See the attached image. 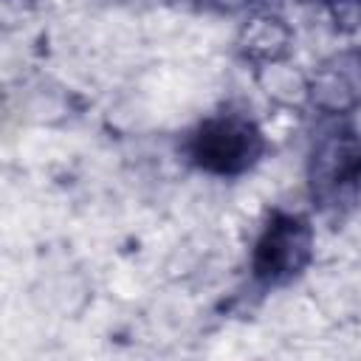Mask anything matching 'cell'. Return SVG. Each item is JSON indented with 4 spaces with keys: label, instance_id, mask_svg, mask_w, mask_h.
Segmentation results:
<instances>
[{
    "label": "cell",
    "instance_id": "cell-2",
    "mask_svg": "<svg viewBox=\"0 0 361 361\" xmlns=\"http://www.w3.org/2000/svg\"><path fill=\"white\" fill-rule=\"evenodd\" d=\"M290 226H293V223L288 220L285 228L274 231L268 243H271V245H293V251H302L305 245H299V243H305V237H302L296 228H290ZM268 254H271V259H268V265H265L268 274H271V268H290V265H293V262L285 257V248H274V251H268Z\"/></svg>",
    "mask_w": 361,
    "mask_h": 361
},
{
    "label": "cell",
    "instance_id": "cell-1",
    "mask_svg": "<svg viewBox=\"0 0 361 361\" xmlns=\"http://www.w3.org/2000/svg\"><path fill=\"white\" fill-rule=\"evenodd\" d=\"M251 130L237 121H217L200 135V155L206 161H220L231 166L237 158L251 155Z\"/></svg>",
    "mask_w": 361,
    "mask_h": 361
}]
</instances>
